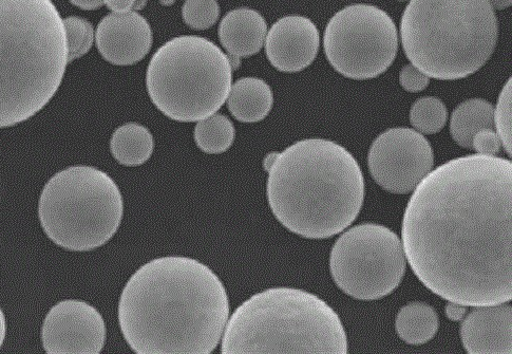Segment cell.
Wrapping results in <instances>:
<instances>
[{
	"label": "cell",
	"instance_id": "4dcf8cb0",
	"mask_svg": "<svg viewBox=\"0 0 512 354\" xmlns=\"http://www.w3.org/2000/svg\"><path fill=\"white\" fill-rule=\"evenodd\" d=\"M7 334L6 316L2 308H0V349H2Z\"/></svg>",
	"mask_w": 512,
	"mask_h": 354
},
{
	"label": "cell",
	"instance_id": "d6a6232c",
	"mask_svg": "<svg viewBox=\"0 0 512 354\" xmlns=\"http://www.w3.org/2000/svg\"><path fill=\"white\" fill-rule=\"evenodd\" d=\"M147 5V0H135L134 11H140Z\"/></svg>",
	"mask_w": 512,
	"mask_h": 354
},
{
	"label": "cell",
	"instance_id": "f1b7e54d",
	"mask_svg": "<svg viewBox=\"0 0 512 354\" xmlns=\"http://www.w3.org/2000/svg\"><path fill=\"white\" fill-rule=\"evenodd\" d=\"M104 5L112 13H126L134 11L135 0H104Z\"/></svg>",
	"mask_w": 512,
	"mask_h": 354
},
{
	"label": "cell",
	"instance_id": "603a6c76",
	"mask_svg": "<svg viewBox=\"0 0 512 354\" xmlns=\"http://www.w3.org/2000/svg\"><path fill=\"white\" fill-rule=\"evenodd\" d=\"M66 32L68 63L81 59L93 46L96 33L92 25L79 16L64 18Z\"/></svg>",
	"mask_w": 512,
	"mask_h": 354
},
{
	"label": "cell",
	"instance_id": "1f68e13d",
	"mask_svg": "<svg viewBox=\"0 0 512 354\" xmlns=\"http://www.w3.org/2000/svg\"><path fill=\"white\" fill-rule=\"evenodd\" d=\"M493 10H504L511 6L512 0H487Z\"/></svg>",
	"mask_w": 512,
	"mask_h": 354
},
{
	"label": "cell",
	"instance_id": "cb8c5ba5",
	"mask_svg": "<svg viewBox=\"0 0 512 354\" xmlns=\"http://www.w3.org/2000/svg\"><path fill=\"white\" fill-rule=\"evenodd\" d=\"M219 15L217 0H185L182 7L184 23L195 30L212 28L219 20Z\"/></svg>",
	"mask_w": 512,
	"mask_h": 354
},
{
	"label": "cell",
	"instance_id": "4fadbf2b",
	"mask_svg": "<svg viewBox=\"0 0 512 354\" xmlns=\"http://www.w3.org/2000/svg\"><path fill=\"white\" fill-rule=\"evenodd\" d=\"M265 53L274 68L286 73L305 70L313 64L320 48V34L310 18L289 15L280 18L265 39Z\"/></svg>",
	"mask_w": 512,
	"mask_h": 354
},
{
	"label": "cell",
	"instance_id": "ac0fdd59",
	"mask_svg": "<svg viewBox=\"0 0 512 354\" xmlns=\"http://www.w3.org/2000/svg\"><path fill=\"white\" fill-rule=\"evenodd\" d=\"M155 151L150 130L138 123H127L116 129L110 140V152L120 164L136 167L146 163Z\"/></svg>",
	"mask_w": 512,
	"mask_h": 354
},
{
	"label": "cell",
	"instance_id": "5b68a950",
	"mask_svg": "<svg viewBox=\"0 0 512 354\" xmlns=\"http://www.w3.org/2000/svg\"><path fill=\"white\" fill-rule=\"evenodd\" d=\"M348 337L338 314L317 295L279 287L251 296L231 315L223 354H346Z\"/></svg>",
	"mask_w": 512,
	"mask_h": 354
},
{
	"label": "cell",
	"instance_id": "f546056e",
	"mask_svg": "<svg viewBox=\"0 0 512 354\" xmlns=\"http://www.w3.org/2000/svg\"><path fill=\"white\" fill-rule=\"evenodd\" d=\"M69 2L82 10H98L104 6V0H69Z\"/></svg>",
	"mask_w": 512,
	"mask_h": 354
},
{
	"label": "cell",
	"instance_id": "44dd1931",
	"mask_svg": "<svg viewBox=\"0 0 512 354\" xmlns=\"http://www.w3.org/2000/svg\"><path fill=\"white\" fill-rule=\"evenodd\" d=\"M235 137L236 129L233 122L220 114L198 121L194 130L197 146L208 155H219L229 151Z\"/></svg>",
	"mask_w": 512,
	"mask_h": 354
},
{
	"label": "cell",
	"instance_id": "2e32d148",
	"mask_svg": "<svg viewBox=\"0 0 512 354\" xmlns=\"http://www.w3.org/2000/svg\"><path fill=\"white\" fill-rule=\"evenodd\" d=\"M267 34L268 25L264 17L249 8H239L227 13L218 29L222 47L231 57L239 60L259 53Z\"/></svg>",
	"mask_w": 512,
	"mask_h": 354
},
{
	"label": "cell",
	"instance_id": "277c9868",
	"mask_svg": "<svg viewBox=\"0 0 512 354\" xmlns=\"http://www.w3.org/2000/svg\"><path fill=\"white\" fill-rule=\"evenodd\" d=\"M67 65L64 22L52 0H0V128L39 114Z\"/></svg>",
	"mask_w": 512,
	"mask_h": 354
},
{
	"label": "cell",
	"instance_id": "5bb4252c",
	"mask_svg": "<svg viewBox=\"0 0 512 354\" xmlns=\"http://www.w3.org/2000/svg\"><path fill=\"white\" fill-rule=\"evenodd\" d=\"M96 44L108 63L131 66L149 53L153 46V30L137 11L111 13L98 25Z\"/></svg>",
	"mask_w": 512,
	"mask_h": 354
},
{
	"label": "cell",
	"instance_id": "3957f363",
	"mask_svg": "<svg viewBox=\"0 0 512 354\" xmlns=\"http://www.w3.org/2000/svg\"><path fill=\"white\" fill-rule=\"evenodd\" d=\"M267 197L281 225L307 239L348 229L362 211L365 178L354 156L326 139H305L277 153Z\"/></svg>",
	"mask_w": 512,
	"mask_h": 354
},
{
	"label": "cell",
	"instance_id": "484cf974",
	"mask_svg": "<svg viewBox=\"0 0 512 354\" xmlns=\"http://www.w3.org/2000/svg\"><path fill=\"white\" fill-rule=\"evenodd\" d=\"M501 146V140L493 128H483L472 138V149L479 155L497 157Z\"/></svg>",
	"mask_w": 512,
	"mask_h": 354
},
{
	"label": "cell",
	"instance_id": "836d02e7",
	"mask_svg": "<svg viewBox=\"0 0 512 354\" xmlns=\"http://www.w3.org/2000/svg\"><path fill=\"white\" fill-rule=\"evenodd\" d=\"M175 2H176V0H160V3L163 6H172L175 4Z\"/></svg>",
	"mask_w": 512,
	"mask_h": 354
},
{
	"label": "cell",
	"instance_id": "7402d4cb",
	"mask_svg": "<svg viewBox=\"0 0 512 354\" xmlns=\"http://www.w3.org/2000/svg\"><path fill=\"white\" fill-rule=\"evenodd\" d=\"M409 119L416 132L435 135L446 126L448 110L439 98L424 97L411 106Z\"/></svg>",
	"mask_w": 512,
	"mask_h": 354
},
{
	"label": "cell",
	"instance_id": "e575fe53",
	"mask_svg": "<svg viewBox=\"0 0 512 354\" xmlns=\"http://www.w3.org/2000/svg\"><path fill=\"white\" fill-rule=\"evenodd\" d=\"M397 2L405 3V2H410V0H397Z\"/></svg>",
	"mask_w": 512,
	"mask_h": 354
},
{
	"label": "cell",
	"instance_id": "83f0119b",
	"mask_svg": "<svg viewBox=\"0 0 512 354\" xmlns=\"http://www.w3.org/2000/svg\"><path fill=\"white\" fill-rule=\"evenodd\" d=\"M467 312V306L457 303L449 302L445 307V314L447 319L452 322H461L465 318Z\"/></svg>",
	"mask_w": 512,
	"mask_h": 354
},
{
	"label": "cell",
	"instance_id": "ba28073f",
	"mask_svg": "<svg viewBox=\"0 0 512 354\" xmlns=\"http://www.w3.org/2000/svg\"><path fill=\"white\" fill-rule=\"evenodd\" d=\"M124 216L118 184L97 167L71 166L44 186L39 218L48 238L65 250L89 252L117 234Z\"/></svg>",
	"mask_w": 512,
	"mask_h": 354
},
{
	"label": "cell",
	"instance_id": "ffe728a7",
	"mask_svg": "<svg viewBox=\"0 0 512 354\" xmlns=\"http://www.w3.org/2000/svg\"><path fill=\"white\" fill-rule=\"evenodd\" d=\"M495 107L482 99H471L453 110L450 118V135L455 143L472 149V138L483 128H495Z\"/></svg>",
	"mask_w": 512,
	"mask_h": 354
},
{
	"label": "cell",
	"instance_id": "6da1fadb",
	"mask_svg": "<svg viewBox=\"0 0 512 354\" xmlns=\"http://www.w3.org/2000/svg\"><path fill=\"white\" fill-rule=\"evenodd\" d=\"M407 262L432 293L467 307L512 298V163L469 155L432 170L402 223Z\"/></svg>",
	"mask_w": 512,
	"mask_h": 354
},
{
	"label": "cell",
	"instance_id": "8992f818",
	"mask_svg": "<svg viewBox=\"0 0 512 354\" xmlns=\"http://www.w3.org/2000/svg\"><path fill=\"white\" fill-rule=\"evenodd\" d=\"M401 39L407 59L428 78L461 80L491 58L499 22L487 0H410Z\"/></svg>",
	"mask_w": 512,
	"mask_h": 354
},
{
	"label": "cell",
	"instance_id": "8fae6325",
	"mask_svg": "<svg viewBox=\"0 0 512 354\" xmlns=\"http://www.w3.org/2000/svg\"><path fill=\"white\" fill-rule=\"evenodd\" d=\"M434 154L430 142L415 129H387L372 143L369 172L382 189L397 195L411 193L432 171Z\"/></svg>",
	"mask_w": 512,
	"mask_h": 354
},
{
	"label": "cell",
	"instance_id": "e0dca14e",
	"mask_svg": "<svg viewBox=\"0 0 512 354\" xmlns=\"http://www.w3.org/2000/svg\"><path fill=\"white\" fill-rule=\"evenodd\" d=\"M227 108L242 123H257L267 118L274 105L270 85L258 78H243L232 84Z\"/></svg>",
	"mask_w": 512,
	"mask_h": 354
},
{
	"label": "cell",
	"instance_id": "d6986e66",
	"mask_svg": "<svg viewBox=\"0 0 512 354\" xmlns=\"http://www.w3.org/2000/svg\"><path fill=\"white\" fill-rule=\"evenodd\" d=\"M440 328L438 312L423 302H413L398 311L395 330L403 342L420 346L434 339Z\"/></svg>",
	"mask_w": 512,
	"mask_h": 354
},
{
	"label": "cell",
	"instance_id": "d4e9b609",
	"mask_svg": "<svg viewBox=\"0 0 512 354\" xmlns=\"http://www.w3.org/2000/svg\"><path fill=\"white\" fill-rule=\"evenodd\" d=\"M511 83L512 80L503 87L497 106L493 110V123H495L496 132L501 140L502 146L509 157L511 154Z\"/></svg>",
	"mask_w": 512,
	"mask_h": 354
},
{
	"label": "cell",
	"instance_id": "7c38bea8",
	"mask_svg": "<svg viewBox=\"0 0 512 354\" xmlns=\"http://www.w3.org/2000/svg\"><path fill=\"white\" fill-rule=\"evenodd\" d=\"M106 338L102 314L79 300H65L54 305L42 327L43 347L49 354H99Z\"/></svg>",
	"mask_w": 512,
	"mask_h": 354
},
{
	"label": "cell",
	"instance_id": "52a82bcc",
	"mask_svg": "<svg viewBox=\"0 0 512 354\" xmlns=\"http://www.w3.org/2000/svg\"><path fill=\"white\" fill-rule=\"evenodd\" d=\"M229 55L196 35L175 37L160 47L146 72L151 102L170 120L198 122L218 113L233 84Z\"/></svg>",
	"mask_w": 512,
	"mask_h": 354
},
{
	"label": "cell",
	"instance_id": "9a60e30c",
	"mask_svg": "<svg viewBox=\"0 0 512 354\" xmlns=\"http://www.w3.org/2000/svg\"><path fill=\"white\" fill-rule=\"evenodd\" d=\"M461 322V340L469 354L512 353V308L508 303L473 307Z\"/></svg>",
	"mask_w": 512,
	"mask_h": 354
},
{
	"label": "cell",
	"instance_id": "9c48e42d",
	"mask_svg": "<svg viewBox=\"0 0 512 354\" xmlns=\"http://www.w3.org/2000/svg\"><path fill=\"white\" fill-rule=\"evenodd\" d=\"M407 259L402 240L377 223H362L341 234L330 255L336 286L358 301H377L403 282Z\"/></svg>",
	"mask_w": 512,
	"mask_h": 354
},
{
	"label": "cell",
	"instance_id": "7a4b0ae2",
	"mask_svg": "<svg viewBox=\"0 0 512 354\" xmlns=\"http://www.w3.org/2000/svg\"><path fill=\"white\" fill-rule=\"evenodd\" d=\"M118 318L138 354H210L229 322L230 300L210 267L191 257L164 256L128 279Z\"/></svg>",
	"mask_w": 512,
	"mask_h": 354
},
{
	"label": "cell",
	"instance_id": "30bf717a",
	"mask_svg": "<svg viewBox=\"0 0 512 354\" xmlns=\"http://www.w3.org/2000/svg\"><path fill=\"white\" fill-rule=\"evenodd\" d=\"M324 48L329 63L341 76L357 81L375 79L396 59L397 28L383 9L351 5L331 18Z\"/></svg>",
	"mask_w": 512,
	"mask_h": 354
},
{
	"label": "cell",
	"instance_id": "4316f807",
	"mask_svg": "<svg viewBox=\"0 0 512 354\" xmlns=\"http://www.w3.org/2000/svg\"><path fill=\"white\" fill-rule=\"evenodd\" d=\"M402 87L411 93L421 92L430 84V78L412 64L406 65L400 72Z\"/></svg>",
	"mask_w": 512,
	"mask_h": 354
}]
</instances>
